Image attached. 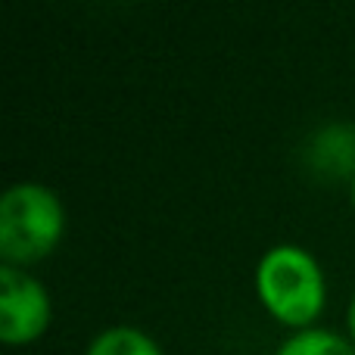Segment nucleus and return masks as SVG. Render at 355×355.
Returning <instances> with one entry per match:
<instances>
[{"instance_id":"423d86ee","label":"nucleus","mask_w":355,"mask_h":355,"mask_svg":"<svg viewBox=\"0 0 355 355\" xmlns=\"http://www.w3.org/2000/svg\"><path fill=\"white\" fill-rule=\"evenodd\" d=\"M349 327H352V337H355V300H352V306H349Z\"/></svg>"},{"instance_id":"f03ea898","label":"nucleus","mask_w":355,"mask_h":355,"mask_svg":"<svg viewBox=\"0 0 355 355\" xmlns=\"http://www.w3.org/2000/svg\"><path fill=\"white\" fill-rule=\"evenodd\" d=\"M259 293L287 324H309L321 312L324 281L315 259L300 246H275L259 262Z\"/></svg>"},{"instance_id":"0eeeda50","label":"nucleus","mask_w":355,"mask_h":355,"mask_svg":"<svg viewBox=\"0 0 355 355\" xmlns=\"http://www.w3.org/2000/svg\"><path fill=\"white\" fill-rule=\"evenodd\" d=\"M352 200H355V178H352Z\"/></svg>"},{"instance_id":"20e7f679","label":"nucleus","mask_w":355,"mask_h":355,"mask_svg":"<svg viewBox=\"0 0 355 355\" xmlns=\"http://www.w3.org/2000/svg\"><path fill=\"white\" fill-rule=\"evenodd\" d=\"M87 355H159L156 343L135 327H110L91 343Z\"/></svg>"},{"instance_id":"39448f33","label":"nucleus","mask_w":355,"mask_h":355,"mask_svg":"<svg viewBox=\"0 0 355 355\" xmlns=\"http://www.w3.org/2000/svg\"><path fill=\"white\" fill-rule=\"evenodd\" d=\"M277 355H355V349L331 331H300L277 349Z\"/></svg>"},{"instance_id":"7ed1b4c3","label":"nucleus","mask_w":355,"mask_h":355,"mask_svg":"<svg viewBox=\"0 0 355 355\" xmlns=\"http://www.w3.org/2000/svg\"><path fill=\"white\" fill-rule=\"evenodd\" d=\"M50 300L35 277L16 271L12 265L0 268V337L6 343L31 340L47 327Z\"/></svg>"},{"instance_id":"f257e3e1","label":"nucleus","mask_w":355,"mask_h":355,"mask_svg":"<svg viewBox=\"0 0 355 355\" xmlns=\"http://www.w3.org/2000/svg\"><path fill=\"white\" fill-rule=\"evenodd\" d=\"M62 231V209L53 190L16 184L0 200V256L6 262H35L53 250Z\"/></svg>"}]
</instances>
